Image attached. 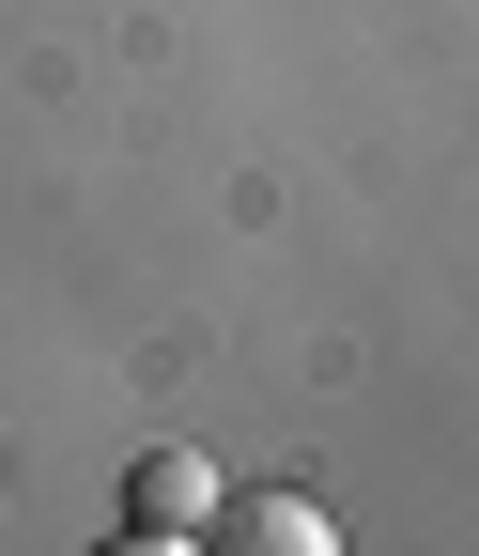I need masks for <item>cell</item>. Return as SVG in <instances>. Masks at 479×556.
<instances>
[{
  "instance_id": "cell-1",
  "label": "cell",
  "mask_w": 479,
  "mask_h": 556,
  "mask_svg": "<svg viewBox=\"0 0 479 556\" xmlns=\"http://www.w3.org/2000/svg\"><path fill=\"white\" fill-rule=\"evenodd\" d=\"M201 541H232V556H340V510H325V495H294V479H263V495H232V479H217Z\"/></svg>"
},
{
  "instance_id": "cell-2",
  "label": "cell",
  "mask_w": 479,
  "mask_h": 556,
  "mask_svg": "<svg viewBox=\"0 0 479 556\" xmlns=\"http://www.w3.org/2000/svg\"><path fill=\"white\" fill-rule=\"evenodd\" d=\"M201 510H217V464L201 448H140L124 464V541H201Z\"/></svg>"
}]
</instances>
